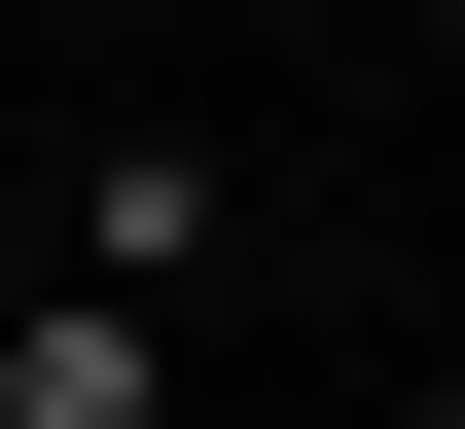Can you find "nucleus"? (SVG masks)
<instances>
[{"label": "nucleus", "instance_id": "nucleus-1", "mask_svg": "<svg viewBox=\"0 0 465 429\" xmlns=\"http://www.w3.org/2000/svg\"><path fill=\"white\" fill-rule=\"evenodd\" d=\"M0 429H179V322H143V287H72V250H36V322H0Z\"/></svg>", "mask_w": 465, "mask_h": 429}, {"label": "nucleus", "instance_id": "nucleus-2", "mask_svg": "<svg viewBox=\"0 0 465 429\" xmlns=\"http://www.w3.org/2000/svg\"><path fill=\"white\" fill-rule=\"evenodd\" d=\"M215 215H251V180H215V143H108V180H72L36 250H72V287H143V322H179V287H215Z\"/></svg>", "mask_w": 465, "mask_h": 429}, {"label": "nucleus", "instance_id": "nucleus-3", "mask_svg": "<svg viewBox=\"0 0 465 429\" xmlns=\"http://www.w3.org/2000/svg\"><path fill=\"white\" fill-rule=\"evenodd\" d=\"M0 322H36V215H0Z\"/></svg>", "mask_w": 465, "mask_h": 429}]
</instances>
